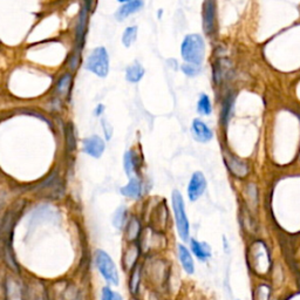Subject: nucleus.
Listing matches in <instances>:
<instances>
[{"instance_id": "nucleus-29", "label": "nucleus", "mask_w": 300, "mask_h": 300, "mask_svg": "<svg viewBox=\"0 0 300 300\" xmlns=\"http://www.w3.org/2000/svg\"><path fill=\"white\" fill-rule=\"evenodd\" d=\"M271 289L269 285H259L253 293V300H269Z\"/></svg>"}, {"instance_id": "nucleus-13", "label": "nucleus", "mask_w": 300, "mask_h": 300, "mask_svg": "<svg viewBox=\"0 0 300 300\" xmlns=\"http://www.w3.org/2000/svg\"><path fill=\"white\" fill-rule=\"evenodd\" d=\"M191 134L195 141L200 143H208L214 139V131L200 119H195L191 124Z\"/></svg>"}, {"instance_id": "nucleus-25", "label": "nucleus", "mask_w": 300, "mask_h": 300, "mask_svg": "<svg viewBox=\"0 0 300 300\" xmlns=\"http://www.w3.org/2000/svg\"><path fill=\"white\" fill-rule=\"evenodd\" d=\"M197 112L203 116H209L212 113V103L209 95L200 94L197 101Z\"/></svg>"}, {"instance_id": "nucleus-30", "label": "nucleus", "mask_w": 300, "mask_h": 300, "mask_svg": "<svg viewBox=\"0 0 300 300\" xmlns=\"http://www.w3.org/2000/svg\"><path fill=\"white\" fill-rule=\"evenodd\" d=\"M100 300H124L120 293L115 292L110 286H104L101 290Z\"/></svg>"}, {"instance_id": "nucleus-23", "label": "nucleus", "mask_w": 300, "mask_h": 300, "mask_svg": "<svg viewBox=\"0 0 300 300\" xmlns=\"http://www.w3.org/2000/svg\"><path fill=\"white\" fill-rule=\"evenodd\" d=\"M87 18H88V10H87V8H83L79 16V20H77L76 34H75L76 45L77 46H80V49L82 47L83 41H85V35L87 32Z\"/></svg>"}, {"instance_id": "nucleus-26", "label": "nucleus", "mask_w": 300, "mask_h": 300, "mask_svg": "<svg viewBox=\"0 0 300 300\" xmlns=\"http://www.w3.org/2000/svg\"><path fill=\"white\" fill-rule=\"evenodd\" d=\"M230 71V62L227 61V60L225 59H221L218 60L217 64H215V81H217V82H220L222 79H225V76L229 73Z\"/></svg>"}, {"instance_id": "nucleus-17", "label": "nucleus", "mask_w": 300, "mask_h": 300, "mask_svg": "<svg viewBox=\"0 0 300 300\" xmlns=\"http://www.w3.org/2000/svg\"><path fill=\"white\" fill-rule=\"evenodd\" d=\"M143 280V265L141 263L136 264L133 269L129 271L128 277V290L131 296L139 295V291Z\"/></svg>"}, {"instance_id": "nucleus-21", "label": "nucleus", "mask_w": 300, "mask_h": 300, "mask_svg": "<svg viewBox=\"0 0 300 300\" xmlns=\"http://www.w3.org/2000/svg\"><path fill=\"white\" fill-rule=\"evenodd\" d=\"M143 5H145L143 0H131V1L125 2V4L122 5L118 10V12H116L115 18L118 20H120V22H122V20H125V18H128L129 16H131V14L139 12L141 8L143 7Z\"/></svg>"}, {"instance_id": "nucleus-8", "label": "nucleus", "mask_w": 300, "mask_h": 300, "mask_svg": "<svg viewBox=\"0 0 300 300\" xmlns=\"http://www.w3.org/2000/svg\"><path fill=\"white\" fill-rule=\"evenodd\" d=\"M5 300H26L25 286L19 279L7 275L4 280Z\"/></svg>"}, {"instance_id": "nucleus-24", "label": "nucleus", "mask_w": 300, "mask_h": 300, "mask_svg": "<svg viewBox=\"0 0 300 300\" xmlns=\"http://www.w3.org/2000/svg\"><path fill=\"white\" fill-rule=\"evenodd\" d=\"M128 210L125 208V206H120V208L116 209V211L114 212L113 215V225L116 227V229L122 230L125 227V223L128 221Z\"/></svg>"}, {"instance_id": "nucleus-6", "label": "nucleus", "mask_w": 300, "mask_h": 300, "mask_svg": "<svg viewBox=\"0 0 300 300\" xmlns=\"http://www.w3.org/2000/svg\"><path fill=\"white\" fill-rule=\"evenodd\" d=\"M250 254L249 260L251 262L252 270L258 275H265L271 265L270 252L266 245L260 241L253 243L250 249Z\"/></svg>"}, {"instance_id": "nucleus-4", "label": "nucleus", "mask_w": 300, "mask_h": 300, "mask_svg": "<svg viewBox=\"0 0 300 300\" xmlns=\"http://www.w3.org/2000/svg\"><path fill=\"white\" fill-rule=\"evenodd\" d=\"M94 262L98 271L100 272L101 277L107 281V284L110 286H118L120 284L119 270L110 254L99 249L94 253Z\"/></svg>"}, {"instance_id": "nucleus-7", "label": "nucleus", "mask_w": 300, "mask_h": 300, "mask_svg": "<svg viewBox=\"0 0 300 300\" xmlns=\"http://www.w3.org/2000/svg\"><path fill=\"white\" fill-rule=\"evenodd\" d=\"M206 178L203 175V173L200 172H195L191 175L190 179H189L188 187H187V194L188 199L190 202H196L199 200L200 197L203 196L204 193L206 190Z\"/></svg>"}, {"instance_id": "nucleus-27", "label": "nucleus", "mask_w": 300, "mask_h": 300, "mask_svg": "<svg viewBox=\"0 0 300 300\" xmlns=\"http://www.w3.org/2000/svg\"><path fill=\"white\" fill-rule=\"evenodd\" d=\"M72 85V75L71 74H64L56 82V93L61 95V97H66L71 89Z\"/></svg>"}, {"instance_id": "nucleus-11", "label": "nucleus", "mask_w": 300, "mask_h": 300, "mask_svg": "<svg viewBox=\"0 0 300 300\" xmlns=\"http://www.w3.org/2000/svg\"><path fill=\"white\" fill-rule=\"evenodd\" d=\"M106 150V142L99 135H92L82 140V151L89 157L100 158Z\"/></svg>"}, {"instance_id": "nucleus-10", "label": "nucleus", "mask_w": 300, "mask_h": 300, "mask_svg": "<svg viewBox=\"0 0 300 300\" xmlns=\"http://www.w3.org/2000/svg\"><path fill=\"white\" fill-rule=\"evenodd\" d=\"M120 193L125 199L134 200H141L145 195V182L140 176L130 177L127 184L120 188Z\"/></svg>"}, {"instance_id": "nucleus-36", "label": "nucleus", "mask_w": 300, "mask_h": 300, "mask_svg": "<svg viewBox=\"0 0 300 300\" xmlns=\"http://www.w3.org/2000/svg\"><path fill=\"white\" fill-rule=\"evenodd\" d=\"M129 300H140V299L137 298V296H131L130 298H129Z\"/></svg>"}, {"instance_id": "nucleus-9", "label": "nucleus", "mask_w": 300, "mask_h": 300, "mask_svg": "<svg viewBox=\"0 0 300 300\" xmlns=\"http://www.w3.org/2000/svg\"><path fill=\"white\" fill-rule=\"evenodd\" d=\"M143 227L142 220L140 216L130 215L128 217L127 223L124 227V238L125 243H137L141 235H142Z\"/></svg>"}, {"instance_id": "nucleus-19", "label": "nucleus", "mask_w": 300, "mask_h": 300, "mask_svg": "<svg viewBox=\"0 0 300 300\" xmlns=\"http://www.w3.org/2000/svg\"><path fill=\"white\" fill-rule=\"evenodd\" d=\"M167 220H168V209L166 203L162 202L152 210V221H154V223L150 225V226H151L152 229L163 232L164 229H166Z\"/></svg>"}, {"instance_id": "nucleus-14", "label": "nucleus", "mask_w": 300, "mask_h": 300, "mask_svg": "<svg viewBox=\"0 0 300 300\" xmlns=\"http://www.w3.org/2000/svg\"><path fill=\"white\" fill-rule=\"evenodd\" d=\"M142 164H141L140 161V155L137 154L136 150L134 149H129L125 152L124 155V169L125 175H127L129 178L134 176H140V168Z\"/></svg>"}, {"instance_id": "nucleus-15", "label": "nucleus", "mask_w": 300, "mask_h": 300, "mask_svg": "<svg viewBox=\"0 0 300 300\" xmlns=\"http://www.w3.org/2000/svg\"><path fill=\"white\" fill-rule=\"evenodd\" d=\"M224 161L233 176L238 177V178H244V177L248 176L249 166L241 158L232 154H225Z\"/></svg>"}, {"instance_id": "nucleus-16", "label": "nucleus", "mask_w": 300, "mask_h": 300, "mask_svg": "<svg viewBox=\"0 0 300 300\" xmlns=\"http://www.w3.org/2000/svg\"><path fill=\"white\" fill-rule=\"evenodd\" d=\"M216 4L214 0H205L203 5V26L206 34H211L215 28Z\"/></svg>"}, {"instance_id": "nucleus-20", "label": "nucleus", "mask_w": 300, "mask_h": 300, "mask_svg": "<svg viewBox=\"0 0 300 300\" xmlns=\"http://www.w3.org/2000/svg\"><path fill=\"white\" fill-rule=\"evenodd\" d=\"M190 251L200 262H206L211 258V248L204 242H200L195 238H190Z\"/></svg>"}, {"instance_id": "nucleus-33", "label": "nucleus", "mask_w": 300, "mask_h": 300, "mask_svg": "<svg viewBox=\"0 0 300 300\" xmlns=\"http://www.w3.org/2000/svg\"><path fill=\"white\" fill-rule=\"evenodd\" d=\"M102 127H103V131L104 135H106V140H110L112 139V134H113V129L110 127L109 124L106 121V120H102Z\"/></svg>"}, {"instance_id": "nucleus-18", "label": "nucleus", "mask_w": 300, "mask_h": 300, "mask_svg": "<svg viewBox=\"0 0 300 300\" xmlns=\"http://www.w3.org/2000/svg\"><path fill=\"white\" fill-rule=\"evenodd\" d=\"M177 256H178V260L181 263L182 269L187 275H194L195 274V262L193 258V253L189 249L183 244L177 245Z\"/></svg>"}, {"instance_id": "nucleus-3", "label": "nucleus", "mask_w": 300, "mask_h": 300, "mask_svg": "<svg viewBox=\"0 0 300 300\" xmlns=\"http://www.w3.org/2000/svg\"><path fill=\"white\" fill-rule=\"evenodd\" d=\"M143 265V278L148 280L154 289L162 287L168 278V266L166 260L151 257L146 260Z\"/></svg>"}, {"instance_id": "nucleus-28", "label": "nucleus", "mask_w": 300, "mask_h": 300, "mask_svg": "<svg viewBox=\"0 0 300 300\" xmlns=\"http://www.w3.org/2000/svg\"><path fill=\"white\" fill-rule=\"evenodd\" d=\"M137 31H139L137 26H129L125 29L124 34H122V44H124L125 47L129 49L136 41Z\"/></svg>"}, {"instance_id": "nucleus-34", "label": "nucleus", "mask_w": 300, "mask_h": 300, "mask_svg": "<svg viewBox=\"0 0 300 300\" xmlns=\"http://www.w3.org/2000/svg\"><path fill=\"white\" fill-rule=\"evenodd\" d=\"M104 109H106V108H104L103 104H102V103H99L98 106L95 107V109H94V115L97 116V118H100L102 114L104 113Z\"/></svg>"}, {"instance_id": "nucleus-32", "label": "nucleus", "mask_w": 300, "mask_h": 300, "mask_svg": "<svg viewBox=\"0 0 300 300\" xmlns=\"http://www.w3.org/2000/svg\"><path fill=\"white\" fill-rule=\"evenodd\" d=\"M66 140H67V148L73 151L75 149V137H74V131L73 128H72L71 125H67V129H66Z\"/></svg>"}, {"instance_id": "nucleus-5", "label": "nucleus", "mask_w": 300, "mask_h": 300, "mask_svg": "<svg viewBox=\"0 0 300 300\" xmlns=\"http://www.w3.org/2000/svg\"><path fill=\"white\" fill-rule=\"evenodd\" d=\"M85 68L99 77H106L109 73V54L104 47H97L89 53Z\"/></svg>"}, {"instance_id": "nucleus-22", "label": "nucleus", "mask_w": 300, "mask_h": 300, "mask_svg": "<svg viewBox=\"0 0 300 300\" xmlns=\"http://www.w3.org/2000/svg\"><path fill=\"white\" fill-rule=\"evenodd\" d=\"M146 74V70L143 68V66L140 62L135 61L134 64L128 66L127 70H125V80L128 82L131 83H137L143 79Z\"/></svg>"}, {"instance_id": "nucleus-31", "label": "nucleus", "mask_w": 300, "mask_h": 300, "mask_svg": "<svg viewBox=\"0 0 300 300\" xmlns=\"http://www.w3.org/2000/svg\"><path fill=\"white\" fill-rule=\"evenodd\" d=\"M181 70L183 73L188 76H196L200 73L202 68H200V65H194V64H184L182 65Z\"/></svg>"}, {"instance_id": "nucleus-12", "label": "nucleus", "mask_w": 300, "mask_h": 300, "mask_svg": "<svg viewBox=\"0 0 300 300\" xmlns=\"http://www.w3.org/2000/svg\"><path fill=\"white\" fill-rule=\"evenodd\" d=\"M141 253H142V251H141L139 243H127V247L125 248L121 259L122 268L125 272H129L136 264L140 263Z\"/></svg>"}, {"instance_id": "nucleus-2", "label": "nucleus", "mask_w": 300, "mask_h": 300, "mask_svg": "<svg viewBox=\"0 0 300 300\" xmlns=\"http://www.w3.org/2000/svg\"><path fill=\"white\" fill-rule=\"evenodd\" d=\"M172 206L177 233L183 242L190 241V223L185 211V203L182 194L178 190H174L172 194Z\"/></svg>"}, {"instance_id": "nucleus-1", "label": "nucleus", "mask_w": 300, "mask_h": 300, "mask_svg": "<svg viewBox=\"0 0 300 300\" xmlns=\"http://www.w3.org/2000/svg\"><path fill=\"white\" fill-rule=\"evenodd\" d=\"M181 55L187 64H202L205 55L204 39L200 34H188L182 41Z\"/></svg>"}, {"instance_id": "nucleus-35", "label": "nucleus", "mask_w": 300, "mask_h": 300, "mask_svg": "<svg viewBox=\"0 0 300 300\" xmlns=\"http://www.w3.org/2000/svg\"><path fill=\"white\" fill-rule=\"evenodd\" d=\"M119 2H121V4H125V2H129V1H131V0H118Z\"/></svg>"}]
</instances>
